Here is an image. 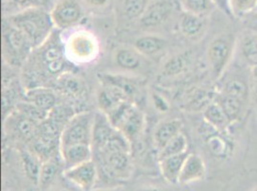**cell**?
Wrapping results in <instances>:
<instances>
[{
	"label": "cell",
	"mask_w": 257,
	"mask_h": 191,
	"mask_svg": "<svg viewBox=\"0 0 257 191\" xmlns=\"http://www.w3.org/2000/svg\"><path fill=\"white\" fill-rule=\"evenodd\" d=\"M131 144L119 131L102 148L93 152L99 164L109 177L117 180L128 179L133 171Z\"/></svg>",
	"instance_id": "1"
},
{
	"label": "cell",
	"mask_w": 257,
	"mask_h": 191,
	"mask_svg": "<svg viewBox=\"0 0 257 191\" xmlns=\"http://www.w3.org/2000/svg\"><path fill=\"white\" fill-rule=\"evenodd\" d=\"M2 18L21 31L34 49L41 47L56 29L50 11L43 8L27 9Z\"/></svg>",
	"instance_id": "2"
},
{
	"label": "cell",
	"mask_w": 257,
	"mask_h": 191,
	"mask_svg": "<svg viewBox=\"0 0 257 191\" xmlns=\"http://www.w3.org/2000/svg\"><path fill=\"white\" fill-rule=\"evenodd\" d=\"M30 56L38 65L37 68L42 69L43 74L47 76L58 78L66 72H71L68 69V65L71 62L65 56L62 34L58 29L54 30L41 47L34 49Z\"/></svg>",
	"instance_id": "3"
},
{
	"label": "cell",
	"mask_w": 257,
	"mask_h": 191,
	"mask_svg": "<svg viewBox=\"0 0 257 191\" xmlns=\"http://www.w3.org/2000/svg\"><path fill=\"white\" fill-rule=\"evenodd\" d=\"M34 48L27 38L6 20L2 18V56L4 62L19 67L24 65Z\"/></svg>",
	"instance_id": "4"
},
{
	"label": "cell",
	"mask_w": 257,
	"mask_h": 191,
	"mask_svg": "<svg viewBox=\"0 0 257 191\" xmlns=\"http://www.w3.org/2000/svg\"><path fill=\"white\" fill-rule=\"evenodd\" d=\"M237 48V38L232 32H224L214 38L207 47L206 58L215 80H220L230 65Z\"/></svg>",
	"instance_id": "5"
},
{
	"label": "cell",
	"mask_w": 257,
	"mask_h": 191,
	"mask_svg": "<svg viewBox=\"0 0 257 191\" xmlns=\"http://www.w3.org/2000/svg\"><path fill=\"white\" fill-rule=\"evenodd\" d=\"M63 42L65 56L71 64H90L99 54V42L96 36L86 29L70 32Z\"/></svg>",
	"instance_id": "6"
},
{
	"label": "cell",
	"mask_w": 257,
	"mask_h": 191,
	"mask_svg": "<svg viewBox=\"0 0 257 191\" xmlns=\"http://www.w3.org/2000/svg\"><path fill=\"white\" fill-rule=\"evenodd\" d=\"M181 11L180 0H151L136 26L144 31L161 29L176 22Z\"/></svg>",
	"instance_id": "7"
},
{
	"label": "cell",
	"mask_w": 257,
	"mask_h": 191,
	"mask_svg": "<svg viewBox=\"0 0 257 191\" xmlns=\"http://www.w3.org/2000/svg\"><path fill=\"white\" fill-rule=\"evenodd\" d=\"M108 120L115 129L128 140L130 144L137 142L144 129V116L134 102H124L109 115Z\"/></svg>",
	"instance_id": "8"
},
{
	"label": "cell",
	"mask_w": 257,
	"mask_h": 191,
	"mask_svg": "<svg viewBox=\"0 0 257 191\" xmlns=\"http://www.w3.org/2000/svg\"><path fill=\"white\" fill-rule=\"evenodd\" d=\"M95 113L83 111L74 114L64 126L61 134V148L74 144L91 146Z\"/></svg>",
	"instance_id": "9"
},
{
	"label": "cell",
	"mask_w": 257,
	"mask_h": 191,
	"mask_svg": "<svg viewBox=\"0 0 257 191\" xmlns=\"http://www.w3.org/2000/svg\"><path fill=\"white\" fill-rule=\"evenodd\" d=\"M86 12L80 0H58L50 11L55 28L60 31L81 25L86 20Z\"/></svg>",
	"instance_id": "10"
},
{
	"label": "cell",
	"mask_w": 257,
	"mask_h": 191,
	"mask_svg": "<svg viewBox=\"0 0 257 191\" xmlns=\"http://www.w3.org/2000/svg\"><path fill=\"white\" fill-rule=\"evenodd\" d=\"M40 124L17 110H13L8 117L4 118V130L9 131L13 138L30 144L39 134Z\"/></svg>",
	"instance_id": "11"
},
{
	"label": "cell",
	"mask_w": 257,
	"mask_h": 191,
	"mask_svg": "<svg viewBox=\"0 0 257 191\" xmlns=\"http://www.w3.org/2000/svg\"><path fill=\"white\" fill-rule=\"evenodd\" d=\"M63 176L64 179L82 190H92L98 176L96 162L93 159L87 160L74 168L64 170Z\"/></svg>",
	"instance_id": "12"
},
{
	"label": "cell",
	"mask_w": 257,
	"mask_h": 191,
	"mask_svg": "<svg viewBox=\"0 0 257 191\" xmlns=\"http://www.w3.org/2000/svg\"><path fill=\"white\" fill-rule=\"evenodd\" d=\"M151 0H113L116 22L121 26L137 25Z\"/></svg>",
	"instance_id": "13"
},
{
	"label": "cell",
	"mask_w": 257,
	"mask_h": 191,
	"mask_svg": "<svg viewBox=\"0 0 257 191\" xmlns=\"http://www.w3.org/2000/svg\"><path fill=\"white\" fill-rule=\"evenodd\" d=\"M208 18L181 11L177 20L176 27L183 38L197 42L204 36L208 26Z\"/></svg>",
	"instance_id": "14"
},
{
	"label": "cell",
	"mask_w": 257,
	"mask_h": 191,
	"mask_svg": "<svg viewBox=\"0 0 257 191\" xmlns=\"http://www.w3.org/2000/svg\"><path fill=\"white\" fill-rule=\"evenodd\" d=\"M97 102L100 111L107 116L122 104L133 102L116 86L102 82L97 93Z\"/></svg>",
	"instance_id": "15"
},
{
	"label": "cell",
	"mask_w": 257,
	"mask_h": 191,
	"mask_svg": "<svg viewBox=\"0 0 257 191\" xmlns=\"http://www.w3.org/2000/svg\"><path fill=\"white\" fill-rule=\"evenodd\" d=\"M116 132L117 129L111 124L107 115L100 110L96 112L94 116L91 140V148L93 152L102 148Z\"/></svg>",
	"instance_id": "16"
},
{
	"label": "cell",
	"mask_w": 257,
	"mask_h": 191,
	"mask_svg": "<svg viewBox=\"0 0 257 191\" xmlns=\"http://www.w3.org/2000/svg\"><path fill=\"white\" fill-rule=\"evenodd\" d=\"M24 100L32 102L36 106L50 113L58 106V96L53 89L45 86H34L27 88Z\"/></svg>",
	"instance_id": "17"
},
{
	"label": "cell",
	"mask_w": 257,
	"mask_h": 191,
	"mask_svg": "<svg viewBox=\"0 0 257 191\" xmlns=\"http://www.w3.org/2000/svg\"><path fill=\"white\" fill-rule=\"evenodd\" d=\"M206 174V168L203 158L194 153H189L185 160L179 178L181 184H188L194 182L203 180Z\"/></svg>",
	"instance_id": "18"
},
{
	"label": "cell",
	"mask_w": 257,
	"mask_h": 191,
	"mask_svg": "<svg viewBox=\"0 0 257 191\" xmlns=\"http://www.w3.org/2000/svg\"><path fill=\"white\" fill-rule=\"evenodd\" d=\"M237 48L243 62L253 68L257 66V32L254 30H245L237 38Z\"/></svg>",
	"instance_id": "19"
},
{
	"label": "cell",
	"mask_w": 257,
	"mask_h": 191,
	"mask_svg": "<svg viewBox=\"0 0 257 191\" xmlns=\"http://www.w3.org/2000/svg\"><path fill=\"white\" fill-rule=\"evenodd\" d=\"M61 158L64 170L74 168L78 164L92 160L93 149L88 144H74L61 148Z\"/></svg>",
	"instance_id": "20"
},
{
	"label": "cell",
	"mask_w": 257,
	"mask_h": 191,
	"mask_svg": "<svg viewBox=\"0 0 257 191\" xmlns=\"http://www.w3.org/2000/svg\"><path fill=\"white\" fill-rule=\"evenodd\" d=\"M57 1L58 0H1L2 16H8L31 8H43L51 11Z\"/></svg>",
	"instance_id": "21"
},
{
	"label": "cell",
	"mask_w": 257,
	"mask_h": 191,
	"mask_svg": "<svg viewBox=\"0 0 257 191\" xmlns=\"http://www.w3.org/2000/svg\"><path fill=\"white\" fill-rule=\"evenodd\" d=\"M182 128V122L178 118L168 120L161 122L156 128L153 137V142L158 152L161 151L172 138L181 133Z\"/></svg>",
	"instance_id": "22"
},
{
	"label": "cell",
	"mask_w": 257,
	"mask_h": 191,
	"mask_svg": "<svg viewBox=\"0 0 257 191\" xmlns=\"http://www.w3.org/2000/svg\"><path fill=\"white\" fill-rule=\"evenodd\" d=\"M167 45V42L159 34H146L136 38L134 48L144 58H151L161 53Z\"/></svg>",
	"instance_id": "23"
},
{
	"label": "cell",
	"mask_w": 257,
	"mask_h": 191,
	"mask_svg": "<svg viewBox=\"0 0 257 191\" xmlns=\"http://www.w3.org/2000/svg\"><path fill=\"white\" fill-rule=\"evenodd\" d=\"M55 86L63 94L73 98H80L84 96L86 92L84 80L71 72H66L56 78Z\"/></svg>",
	"instance_id": "24"
},
{
	"label": "cell",
	"mask_w": 257,
	"mask_h": 191,
	"mask_svg": "<svg viewBox=\"0 0 257 191\" xmlns=\"http://www.w3.org/2000/svg\"><path fill=\"white\" fill-rule=\"evenodd\" d=\"M214 100L224 110L231 124L238 122L243 116L246 102H243L242 100L219 92L215 96Z\"/></svg>",
	"instance_id": "25"
},
{
	"label": "cell",
	"mask_w": 257,
	"mask_h": 191,
	"mask_svg": "<svg viewBox=\"0 0 257 191\" xmlns=\"http://www.w3.org/2000/svg\"><path fill=\"white\" fill-rule=\"evenodd\" d=\"M189 152H186L180 155L159 160L160 170L164 180H167L170 184L179 182V178L182 172V166Z\"/></svg>",
	"instance_id": "26"
},
{
	"label": "cell",
	"mask_w": 257,
	"mask_h": 191,
	"mask_svg": "<svg viewBox=\"0 0 257 191\" xmlns=\"http://www.w3.org/2000/svg\"><path fill=\"white\" fill-rule=\"evenodd\" d=\"M144 56L135 48L119 49L114 56V62L118 68L126 72H134L143 66Z\"/></svg>",
	"instance_id": "27"
},
{
	"label": "cell",
	"mask_w": 257,
	"mask_h": 191,
	"mask_svg": "<svg viewBox=\"0 0 257 191\" xmlns=\"http://www.w3.org/2000/svg\"><path fill=\"white\" fill-rule=\"evenodd\" d=\"M203 116L207 124L220 133L225 132L229 126H231V122L225 115L224 110L215 100L204 107Z\"/></svg>",
	"instance_id": "28"
},
{
	"label": "cell",
	"mask_w": 257,
	"mask_h": 191,
	"mask_svg": "<svg viewBox=\"0 0 257 191\" xmlns=\"http://www.w3.org/2000/svg\"><path fill=\"white\" fill-rule=\"evenodd\" d=\"M102 82L114 85L119 88L124 94L135 104V98L138 96L140 91L139 82L123 74H104L102 76Z\"/></svg>",
	"instance_id": "29"
},
{
	"label": "cell",
	"mask_w": 257,
	"mask_h": 191,
	"mask_svg": "<svg viewBox=\"0 0 257 191\" xmlns=\"http://www.w3.org/2000/svg\"><path fill=\"white\" fill-rule=\"evenodd\" d=\"M62 168L64 170L62 158L59 159L57 156L46 162H43L41 168V172H40V178H39L40 188L45 190L48 188H50V186L57 179L58 174L60 173Z\"/></svg>",
	"instance_id": "30"
},
{
	"label": "cell",
	"mask_w": 257,
	"mask_h": 191,
	"mask_svg": "<svg viewBox=\"0 0 257 191\" xmlns=\"http://www.w3.org/2000/svg\"><path fill=\"white\" fill-rule=\"evenodd\" d=\"M182 11L196 16L210 18L218 8L213 0H180Z\"/></svg>",
	"instance_id": "31"
},
{
	"label": "cell",
	"mask_w": 257,
	"mask_h": 191,
	"mask_svg": "<svg viewBox=\"0 0 257 191\" xmlns=\"http://www.w3.org/2000/svg\"><path fill=\"white\" fill-rule=\"evenodd\" d=\"M220 92L235 96L246 102L250 95V88L244 78L233 76L225 82Z\"/></svg>",
	"instance_id": "32"
},
{
	"label": "cell",
	"mask_w": 257,
	"mask_h": 191,
	"mask_svg": "<svg viewBox=\"0 0 257 191\" xmlns=\"http://www.w3.org/2000/svg\"><path fill=\"white\" fill-rule=\"evenodd\" d=\"M188 152V140L187 137L181 132L176 137L172 138L171 140L158 152L159 160L176 156Z\"/></svg>",
	"instance_id": "33"
},
{
	"label": "cell",
	"mask_w": 257,
	"mask_h": 191,
	"mask_svg": "<svg viewBox=\"0 0 257 191\" xmlns=\"http://www.w3.org/2000/svg\"><path fill=\"white\" fill-rule=\"evenodd\" d=\"M22 160L26 175L35 184H39V178L43 162L30 150H22Z\"/></svg>",
	"instance_id": "34"
},
{
	"label": "cell",
	"mask_w": 257,
	"mask_h": 191,
	"mask_svg": "<svg viewBox=\"0 0 257 191\" xmlns=\"http://www.w3.org/2000/svg\"><path fill=\"white\" fill-rule=\"evenodd\" d=\"M16 110L19 111L23 116L32 120L38 124H42L44 120H46L50 114L25 100L24 102H18V104H16Z\"/></svg>",
	"instance_id": "35"
},
{
	"label": "cell",
	"mask_w": 257,
	"mask_h": 191,
	"mask_svg": "<svg viewBox=\"0 0 257 191\" xmlns=\"http://www.w3.org/2000/svg\"><path fill=\"white\" fill-rule=\"evenodd\" d=\"M190 62V56L187 53L180 54L172 56L171 58L164 64L162 74L165 76H176L182 73Z\"/></svg>",
	"instance_id": "36"
},
{
	"label": "cell",
	"mask_w": 257,
	"mask_h": 191,
	"mask_svg": "<svg viewBox=\"0 0 257 191\" xmlns=\"http://www.w3.org/2000/svg\"><path fill=\"white\" fill-rule=\"evenodd\" d=\"M232 18H242L257 9V0H227Z\"/></svg>",
	"instance_id": "37"
},
{
	"label": "cell",
	"mask_w": 257,
	"mask_h": 191,
	"mask_svg": "<svg viewBox=\"0 0 257 191\" xmlns=\"http://www.w3.org/2000/svg\"><path fill=\"white\" fill-rule=\"evenodd\" d=\"M209 148L217 157H225L230 150L228 149V144L225 142V140L217 136L209 140Z\"/></svg>",
	"instance_id": "38"
},
{
	"label": "cell",
	"mask_w": 257,
	"mask_h": 191,
	"mask_svg": "<svg viewBox=\"0 0 257 191\" xmlns=\"http://www.w3.org/2000/svg\"><path fill=\"white\" fill-rule=\"evenodd\" d=\"M113 0H80L86 11L97 12L105 10Z\"/></svg>",
	"instance_id": "39"
},
{
	"label": "cell",
	"mask_w": 257,
	"mask_h": 191,
	"mask_svg": "<svg viewBox=\"0 0 257 191\" xmlns=\"http://www.w3.org/2000/svg\"><path fill=\"white\" fill-rule=\"evenodd\" d=\"M251 73H250V80H251V88H250V93L252 94L253 100L255 102L257 106V66L250 68Z\"/></svg>",
	"instance_id": "40"
},
{
	"label": "cell",
	"mask_w": 257,
	"mask_h": 191,
	"mask_svg": "<svg viewBox=\"0 0 257 191\" xmlns=\"http://www.w3.org/2000/svg\"><path fill=\"white\" fill-rule=\"evenodd\" d=\"M218 10L222 11V12L225 14L227 16H231V14H230V10H229V6H228V1L227 0H213Z\"/></svg>",
	"instance_id": "41"
},
{
	"label": "cell",
	"mask_w": 257,
	"mask_h": 191,
	"mask_svg": "<svg viewBox=\"0 0 257 191\" xmlns=\"http://www.w3.org/2000/svg\"><path fill=\"white\" fill-rule=\"evenodd\" d=\"M53 191H75L73 188H69L67 186H64V188H57Z\"/></svg>",
	"instance_id": "42"
},
{
	"label": "cell",
	"mask_w": 257,
	"mask_h": 191,
	"mask_svg": "<svg viewBox=\"0 0 257 191\" xmlns=\"http://www.w3.org/2000/svg\"><path fill=\"white\" fill-rule=\"evenodd\" d=\"M97 191H115V190H97Z\"/></svg>",
	"instance_id": "43"
},
{
	"label": "cell",
	"mask_w": 257,
	"mask_h": 191,
	"mask_svg": "<svg viewBox=\"0 0 257 191\" xmlns=\"http://www.w3.org/2000/svg\"><path fill=\"white\" fill-rule=\"evenodd\" d=\"M251 191H257V186L256 188H253V190H252Z\"/></svg>",
	"instance_id": "44"
},
{
	"label": "cell",
	"mask_w": 257,
	"mask_h": 191,
	"mask_svg": "<svg viewBox=\"0 0 257 191\" xmlns=\"http://www.w3.org/2000/svg\"><path fill=\"white\" fill-rule=\"evenodd\" d=\"M255 31H256V32H257V29H256V30H255Z\"/></svg>",
	"instance_id": "45"
}]
</instances>
